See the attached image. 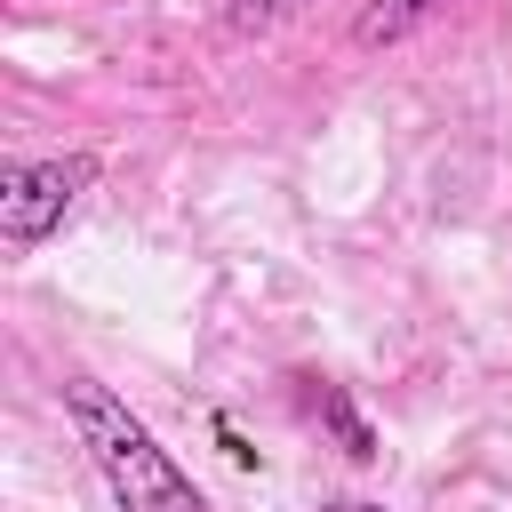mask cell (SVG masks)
Listing matches in <instances>:
<instances>
[{
    "mask_svg": "<svg viewBox=\"0 0 512 512\" xmlns=\"http://www.w3.org/2000/svg\"><path fill=\"white\" fill-rule=\"evenodd\" d=\"M432 8H440V0H368L360 24H352V40H360V48H392V40H408Z\"/></svg>",
    "mask_w": 512,
    "mask_h": 512,
    "instance_id": "3",
    "label": "cell"
},
{
    "mask_svg": "<svg viewBox=\"0 0 512 512\" xmlns=\"http://www.w3.org/2000/svg\"><path fill=\"white\" fill-rule=\"evenodd\" d=\"M64 416H72V432H80V448H88V464H96V480L112 488L120 512H216V504L200 496V480L160 448V432H152L112 384L64 376Z\"/></svg>",
    "mask_w": 512,
    "mask_h": 512,
    "instance_id": "1",
    "label": "cell"
},
{
    "mask_svg": "<svg viewBox=\"0 0 512 512\" xmlns=\"http://www.w3.org/2000/svg\"><path fill=\"white\" fill-rule=\"evenodd\" d=\"M320 416H328V424H336V440H344V456H360V464H368V456H376V432H368V424H360V416H352V400H344V392H336V384H320Z\"/></svg>",
    "mask_w": 512,
    "mask_h": 512,
    "instance_id": "5",
    "label": "cell"
},
{
    "mask_svg": "<svg viewBox=\"0 0 512 512\" xmlns=\"http://www.w3.org/2000/svg\"><path fill=\"white\" fill-rule=\"evenodd\" d=\"M296 8H304V0H224V24H232L240 40H264V32H280Z\"/></svg>",
    "mask_w": 512,
    "mask_h": 512,
    "instance_id": "4",
    "label": "cell"
},
{
    "mask_svg": "<svg viewBox=\"0 0 512 512\" xmlns=\"http://www.w3.org/2000/svg\"><path fill=\"white\" fill-rule=\"evenodd\" d=\"M320 512H384V504H360V496H336V504H320Z\"/></svg>",
    "mask_w": 512,
    "mask_h": 512,
    "instance_id": "6",
    "label": "cell"
},
{
    "mask_svg": "<svg viewBox=\"0 0 512 512\" xmlns=\"http://www.w3.org/2000/svg\"><path fill=\"white\" fill-rule=\"evenodd\" d=\"M96 184V152H56V160H8L0 168V240L32 256Z\"/></svg>",
    "mask_w": 512,
    "mask_h": 512,
    "instance_id": "2",
    "label": "cell"
}]
</instances>
